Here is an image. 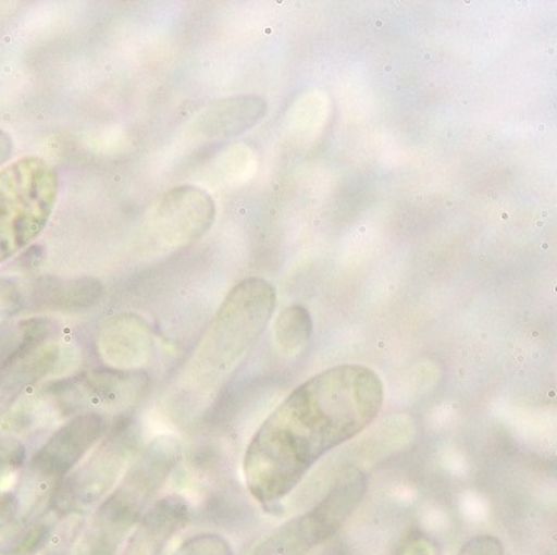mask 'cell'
I'll use <instances>...</instances> for the list:
<instances>
[{
    "mask_svg": "<svg viewBox=\"0 0 557 555\" xmlns=\"http://www.w3.org/2000/svg\"><path fill=\"white\" fill-rule=\"evenodd\" d=\"M384 397L383 379L359 363L329 367L297 385L247 445V491L265 510L281 506L322 457L371 428Z\"/></svg>",
    "mask_w": 557,
    "mask_h": 555,
    "instance_id": "6da1fadb",
    "label": "cell"
},
{
    "mask_svg": "<svg viewBox=\"0 0 557 555\" xmlns=\"http://www.w3.org/2000/svg\"><path fill=\"white\" fill-rule=\"evenodd\" d=\"M139 441L140 428L136 420L131 416L117 417L89 459L59 485L58 506L79 509L104 497L121 478L124 467L134 459Z\"/></svg>",
    "mask_w": 557,
    "mask_h": 555,
    "instance_id": "8992f818",
    "label": "cell"
},
{
    "mask_svg": "<svg viewBox=\"0 0 557 555\" xmlns=\"http://www.w3.org/2000/svg\"><path fill=\"white\" fill-rule=\"evenodd\" d=\"M172 555H234V548L222 535L206 532L187 539Z\"/></svg>",
    "mask_w": 557,
    "mask_h": 555,
    "instance_id": "4fadbf2b",
    "label": "cell"
},
{
    "mask_svg": "<svg viewBox=\"0 0 557 555\" xmlns=\"http://www.w3.org/2000/svg\"><path fill=\"white\" fill-rule=\"evenodd\" d=\"M459 555H500V545L496 539L479 538L469 542Z\"/></svg>",
    "mask_w": 557,
    "mask_h": 555,
    "instance_id": "5bb4252c",
    "label": "cell"
},
{
    "mask_svg": "<svg viewBox=\"0 0 557 555\" xmlns=\"http://www.w3.org/2000/svg\"><path fill=\"white\" fill-rule=\"evenodd\" d=\"M312 328L314 325H312L311 313L306 307H287L275 322V341L286 353H296L308 344Z\"/></svg>",
    "mask_w": 557,
    "mask_h": 555,
    "instance_id": "7c38bea8",
    "label": "cell"
},
{
    "mask_svg": "<svg viewBox=\"0 0 557 555\" xmlns=\"http://www.w3.org/2000/svg\"><path fill=\"white\" fill-rule=\"evenodd\" d=\"M58 196L54 169L27 159L0 174V262L42 231Z\"/></svg>",
    "mask_w": 557,
    "mask_h": 555,
    "instance_id": "5b68a950",
    "label": "cell"
},
{
    "mask_svg": "<svg viewBox=\"0 0 557 555\" xmlns=\"http://www.w3.org/2000/svg\"><path fill=\"white\" fill-rule=\"evenodd\" d=\"M193 510L183 495L159 498L131 534L122 555H162L169 542L190 522Z\"/></svg>",
    "mask_w": 557,
    "mask_h": 555,
    "instance_id": "30bf717a",
    "label": "cell"
},
{
    "mask_svg": "<svg viewBox=\"0 0 557 555\" xmlns=\"http://www.w3.org/2000/svg\"><path fill=\"white\" fill-rule=\"evenodd\" d=\"M268 112V103L258 96H237L211 103L194 122V132L206 139H224L255 127Z\"/></svg>",
    "mask_w": 557,
    "mask_h": 555,
    "instance_id": "8fae6325",
    "label": "cell"
},
{
    "mask_svg": "<svg viewBox=\"0 0 557 555\" xmlns=\"http://www.w3.org/2000/svg\"><path fill=\"white\" fill-rule=\"evenodd\" d=\"M183 457V444L175 435L152 439L136 454L111 495L100 504L92 523L77 547V555H117L133 529L154 504Z\"/></svg>",
    "mask_w": 557,
    "mask_h": 555,
    "instance_id": "3957f363",
    "label": "cell"
},
{
    "mask_svg": "<svg viewBox=\"0 0 557 555\" xmlns=\"http://www.w3.org/2000/svg\"><path fill=\"white\" fill-rule=\"evenodd\" d=\"M277 293L271 282L249 278L231 288L193 357L184 367L180 394L184 414L202 410L214 399L244 359L261 341L274 316Z\"/></svg>",
    "mask_w": 557,
    "mask_h": 555,
    "instance_id": "7a4b0ae2",
    "label": "cell"
},
{
    "mask_svg": "<svg viewBox=\"0 0 557 555\" xmlns=\"http://www.w3.org/2000/svg\"><path fill=\"white\" fill-rule=\"evenodd\" d=\"M214 200L193 185L165 194L158 210L159 227L172 247L200 239L214 224Z\"/></svg>",
    "mask_w": 557,
    "mask_h": 555,
    "instance_id": "9c48e42d",
    "label": "cell"
},
{
    "mask_svg": "<svg viewBox=\"0 0 557 555\" xmlns=\"http://www.w3.org/2000/svg\"><path fill=\"white\" fill-rule=\"evenodd\" d=\"M108 432V420L100 414H83L62 425L30 460V476L36 481H58L69 476L90 448Z\"/></svg>",
    "mask_w": 557,
    "mask_h": 555,
    "instance_id": "ba28073f",
    "label": "cell"
},
{
    "mask_svg": "<svg viewBox=\"0 0 557 555\" xmlns=\"http://www.w3.org/2000/svg\"><path fill=\"white\" fill-rule=\"evenodd\" d=\"M149 388V375L143 370L104 369L77 375L46 391L50 403L62 416L112 412L127 416Z\"/></svg>",
    "mask_w": 557,
    "mask_h": 555,
    "instance_id": "52a82bcc",
    "label": "cell"
},
{
    "mask_svg": "<svg viewBox=\"0 0 557 555\" xmlns=\"http://www.w3.org/2000/svg\"><path fill=\"white\" fill-rule=\"evenodd\" d=\"M368 485L364 470L349 467L314 507L278 526L249 555H308L343 529L364 501Z\"/></svg>",
    "mask_w": 557,
    "mask_h": 555,
    "instance_id": "277c9868",
    "label": "cell"
}]
</instances>
